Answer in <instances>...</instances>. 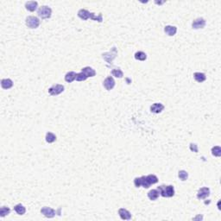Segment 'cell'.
<instances>
[{
  "label": "cell",
  "instance_id": "6da1fadb",
  "mask_svg": "<svg viewBox=\"0 0 221 221\" xmlns=\"http://www.w3.org/2000/svg\"><path fill=\"white\" fill-rule=\"evenodd\" d=\"M78 16L82 19V20H87L89 18H91L94 21H98L99 23H101L103 21V17H102V14L99 13V15L96 16L94 13L88 11L86 9H80L79 11H78Z\"/></svg>",
  "mask_w": 221,
  "mask_h": 221
},
{
  "label": "cell",
  "instance_id": "7a4b0ae2",
  "mask_svg": "<svg viewBox=\"0 0 221 221\" xmlns=\"http://www.w3.org/2000/svg\"><path fill=\"white\" fill-rule=\"evenodd\" d=\"M157 190L159 191L160 195H161L162 197L170 198L175 195V188L172 185H168V186L161 185L157 188Z\"/></svg>",
  "mask_w": 221,
  "mask_h": 221
},
{
  "label": "cell",
  "instance_id": "3957f363",
  "mask_svg": "<svg viewBox=\"0 0 221 221\" xmlns=\"http://www.w3.org/2000/svg\"><path fill=\"white\" fill-rule=\"evenodd\" d=\"M142 177V187L144 188H149L151 185L158 182V178L155 175H149L147 176H141Z\"/></svg>",
  "mask_w": 221,
  "mask_h": 221
},
{
  "label": "cell",
  "instance_id": "277c9868",
  "mask_svg": "<svg viewBox=\"0 0 221 221\" xmlns=\"http://www.w3.org/2000/svg\"><path fill=\"white\" fill-rule=\"evenodd\" d=\"M25 23H26L27 27L30 28V29H36V28H38V26L40 25V20H39L38 17H36V16H28L26 18Z\"/></svg>",
  "mask_w": 221,
  "mask_h": 221
},
{
  "label": "cell",
  "instance_id": "5b68a950",
  "mask_svg": "<svg viewBox=\"0 0 221 221\" xmlns=\"http://www.w3.org/2000/svg\"><path fill=\"white\" fill-rule=\"evenodd\" d=\"M37 14L38 16L42 18V19H48L50 18L51 14H52V10L51 8L48 6H42L38 9L37 10Z\"/></svg>",
  "mask_w": 221,
  "mask_h": 221
},
{
  "label": "cell",
  "instance_id": "8992f818",
  "mask_svg": "<svg viewBox=\"0 0 221 221\" xmlns=\"http://www.w3.org/2000/svg\"><path fill=\"white\" fill-rule=\"evenodd\" d=\"M64 86L61 84H55L53 85L49 89H48V93L51 95V96H56V95H59L61 94V92H64Z\"/></svg>",
  "mask_w": 221,
  "mask_h": 221
},
{
  "label": "cell",
  "instance_id": "52a82bcc",
  "mask_svg": "<svg viewBox=\"0 0 221 221\" xmlns=\"http://www.w3.org/2000/svg\"><path fill=\"white\" fill-rule=\"evenodd\" d=\"M41 214H42L43 216H45L46 218H48V219H51L54 218L56 214V212L54 210L53 208L51 207H48V206H44L41 209Z\"/></svg>",
  "mask_w": 221,
  "mask_h": 221
},
{
  "label": "cell",
  "instance_id": "ba28073f",
  "mask_svg": "<svg viewBox=\"0 0 221 221\" xmlns=\"http://www.w3.org/2000/svg\"><path fill=\"white\" fill-rule=\"evenodd\" d=\"M206 26V20L202 17H199L197 19H195L193 23H192V27L194 30H199V29H203Z\"/></svg>",
  "mask_w": 221,
  "mask_h": 221
},
{
  "label": "cell",
  "instance_id": "9c48e42d",
  "mask_svg": "<svg viewBox=\"0 0 221 221\" xmlns=\"http://www.w3.org/2000/svg\"><path fill=\"white\" fill-rule=\"evenodd\" d=\"M103 86H105V88L107 91H110L112 89H113L115 86V80L114 79L112 76H108L105 79L104 82H103Z\"/></svg>",
  "mask_w": 221,
  "mask_h": 221
},
{
  "label": "cell",
  "instance_id": "30bf717a",
  "mask_svg": "<svg viewBox=\"0 0 221 221\" xmlns=\"http://www.w3.org/2000/svg\"><path fill=\"white\" fill-rule=\"evenodd\" d=\"M209 195H210V189L206 187L199 188L197 193V198L199 199H204L207 198Z\"/></svg>",
  "mask_w": 221,
  "mask_h": 221
},
{
  "label": "cell",
  "instance_id": "8fae6325",
  "mask_svg": "<svg viewBox=\"0 0 221 221\" xmlns=\"http://www.w3.org/2000/svg\"><path fill=\"white\" fill-rule=\"evenodd\" d=\"M115 51H116V48H112V50L111 52L105 53L102 54V55H103V58H104L108 63H112V61H113V59H114L115 57H116V55H117V52L113 54V52H115Z\"/></svg>",
  "mask_w": 221,
  "mask_h": 221
},
{
  "label": "cell",
  "instance_id": "7c38bea8",
  "mask_svg": "<svg viewBox=\"0 0 221 221\" xmlns=\"http://www.w3.org/2000/svg\"><path fill=\"white\" fill-rule=\"evenodd\" d=\"M118 214H119L120 218L124 220H131V214L125 208H120L118 210Z\"/></svg>",
  "mask_w": 221,
  "mask_h": 221
},
{
  "label": "cell",
  "instance_id": "4fadbf2b",
  "mask_svg": "<svg viewBox=\"0 0 221 221\" xmlns=\"http://www.w3.org/2000/svg\"><path fill=\"white\" fill-rule=\"evenodd\" d=\"M164 110V106L161 103H155L150 106V112L153 113H161Z\"/></svg>",
  "mask_w": 221,
  "mask_h": 221
},
{
  "label": "cell",
  "instance_id": "5bb4252c",
  "mask_svg": "<svg viewBox=\"0 0 221 221\" xmlns=\"http://www.w3.org/2000/svg\"><path fill=\"white\" fill-rule=\"evenodd\" d=\"M38 7V3L36 1H29L25 3V8L29 11H35Z\"/></svg>",
  "mask_w": 221,
  "mask_h": 221
},
{
  "label": "cell",
  "instance_id": "9a60e30c",
  "mask_svg": "<svg viewBox=\"0 0 221 221\" xmlns=\"http://www.w3.org/2000/svg\"><path fill=\"white\" fill-rule=\"evenodd\" d=\"M164 32L169 36H175L177 32V28L176 26H171V25H167L164 27Z\"/></svg>",
  "mask_w": 221,
  "mask_h": 221
},
{
  "label": "cell",
  "instance_id": "2e32d148",
  "mask_svg": "<svg viewBox=\"0 0 221 221\" xmlns=\"http://www.w3.org/2000/svg\"><path fill=\"white\" fill-rule=\"evenodd\" d=\"M1 86L4 89H10L13 86V81L10 79H3L1 80Z\"/></svg>",
  "mask_w": 221,
  "mask_h": 221
},
{
  "label": "cell",
  "instance_id": "e0dca14e",
  "mask_svg": "<svg viewBox=\"0 0 221 221\" xmlns=\"http://www.w3.org/2000/svg\"><path fill=\"white\" fill-rule=\"evenodd\" d=\"M81 72L84 73L87 77H94L96 75V71L91 67H85L81 69Z\"/></svg>",
  "mask_w": 221,
  "mask_h": 221
},
{
  "label": "cell",
  "instance_id": "ac0fdd59",
  "mask_svg": "<svg viewBox=\"0 0 221 221\" xmlns=\"http://www.w3.org/2000/svg\"><path fill=\"white\" fill-rule=\"evenodd\" d=\"M193 78L194 80L199 82V83H201V82H204L206 80V74L204 73H200V72H196L193 74Z\"/></svg>",
  "mask_w": 221,
  "mask_h": 221
},
{
  "label": "cell",
  "instance_id": "d6986e66",
  "mask_svg": "<svg viewBox=\"0 0 221 221\" xmlns=\"http://www.w3.org/2000/svg\"><path fill=\"white\" fill-rule=\"evenodd\" d=\"M159 195H160V193L157 189H152L148 193V197L150 200H156L159 198Z\"/></svg>",
  "mask_w": 221,
  "mask_h": 221
},
{
  "label": "cell",
  "instance_id": "ffe728a7",
  "mask_svg": "<svg viewBox=\"0 0 221 221\" xmlns=\"http://www.w3.org/2000/svg\"><path fill=\"white\" fill-rule=\"evenodd\" d=\"M75 77H76V73L74 71H70L68 73L66 74L65 75V80L68 83L73 82L74 80H75Z\"/></svg>",
  "mask_w": 221,
  "mask_h": 221
},
{
  "label": "cell",
  "instance_id": "44dd1931",
  "mask_svg": "<svg viewBox=\"0 0 221 221\" xmlns=\"http://www.w3.org/2000/svg\"><path fill=\"white\" fill-rule=\"evenodd\" d=\"M14 210L18 215H23L26 213V208L22 204H17L14 206Z\"/></svg>",
  "mask_w": 221,
  "mask_h": 221
},
{
  "label": "cell",
  "instance_id": "7402d4cb",
  "mask_svg": "<svg viewBox=\"0 0 221 221\" xmlns=\"http://www.w3.org/2000/svg\"><path fill=\"white\" fill-rule=\"evenodd\" d=\"M45 139L47 143L52 144V143L56 141V136H55L54 133H52V132H47V133H46Z\"/></svg>",
  "mask_w": 221,
  "mask_h": 221
},
{
  "label": "cell",
  "instance_id": "603a6c76",
  "mask_svg": "<svg viewBox=\"0 0 221 221\" xmlns=\"http://www.w3.org/2000/svg\"><path fill=\"white\" fill-rule=\"evenodd\" d=\"M135 59L137 61H144L147 59V54L143 51H138L135 54Z\"/></svg>",
  "mask_w": 221,
  "mask_h": 221
},
{
  "label": "cell",
  "instance_id": "cb8c5ba5",
  "mask_svg": "<svg viewBox=\"0 0 221 221\" xmlns=\"http://www.w3.org/2000/svg\"><path fill=\"white\" fill-rule=\"evenodd\" d=\"M10 213V209L8 206H2L0 208V217L4 218L6 215H9Z\"/></svg>",
  "mask_w": 221,
  "mask_h": 221
},
{
  "label": "cell",
  "instance_id": "d4e9b609",
  "mask_svg": "<svg viewBox=\"0 0 221 221\" xmlns=\"http://www.w3.org/2000/svg\"><path fill=\"white\" fill-rule=\"evenodd\" d=\"M178 177L180 178V180H182V181H187L188 180V172L187 171H185V170H180L179 171V173H178Z\"/></svg>",
  "mask_w": 221,
  "mask_h": 221
},
{
  "label": "cell",
  "instance_id": "484cf974",
  "mask_svg": "<svg viewBox=\"0 0 221 221\" xmlns=\"http://www.w3.org/2000/svg\"><path fill=\"white\" fill-rule=\"evenodd\" d=\"M112 76H115L116 78H122L124 76V73L120 68H115L112 71Z\"/></svg>",
  "mask_w": 221,
  "mask_h": 221
},
{
  "label": "cell",
  "instance_id": "4316f807",
  "mask_svg": "<svg viewBox=\"0 0 221 221\" xmlns=\"http://www.w3.org/2000/svg\"><path fill=\"white\" fill-rule=\"evenodd\" d=\"M212 154L214 156L220 157L221 156V148L220 146H214L212 148Z\"/></svg>",
  "mask_w": 221,
  "mask_h": 221
},
{
  "label": "cell",
  "instance_id": "83f0119b",
  "mask_svg": "<svg viewBox=\"0 0 221 221\" xmlns=\"http://www.w3.org/2000/svg\"><path fill=\"white\" fill-rule=\"evenodd\" d=\"M87 78H88V77L86 76L84 73L80 72V73H79V74H76L75 80H77V81H85Z\"/></svg>",
  "mask_w": 221,
  "mask_h": 221
},
{
  "label": "cell",
  "instance_id": "f1b7e54d",
  "mask_svg": "<svg viewBox=\"0 0 221 221\" xmlns=\"http://www.w3.org/2000/svg\"><path fill=\"white\" fill-rule=\"evenodd\" d=\"M134 185L136 188H140L142 186V177H137L134 180Z\"/></svg>",
  "mask_w": 221,
  "mask_h": 221
},
{
  "label": "cell",
  "instance_id": "f546056e",
  "mask_svg": "<svg viewBox=\"0 0 221 221\" xmlns=\"http://www.w3.org/2000/svg\"><path fill=\"white\" fill-rule=\"evenodd\" d=\"M190 150L193 152L197 153L198 152V145L196 144H190Z\"/></svg>",
  "mask_w": 221,
  "mask_h": 221
},
{
  "label": "cell",
  "instance_id": "4dcf8cb0",
  "mask_svg": "<svg viewBox=\"0 0 221 221\" xmlns=\"http://www.w3.org/2000/svg\"><path fill=\"white\" fill-rule=\"evenodd\" d=\"M164 2H156V4H163Z\"/></svg>",
  "mask_w": 221,
  "mask_h": 221
}]
</instances>
